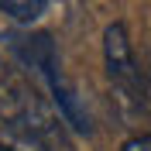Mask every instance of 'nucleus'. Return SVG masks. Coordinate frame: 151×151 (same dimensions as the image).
Here are the masks:
<instances>
[{"label":"nucleus","mask_w":151,"mask_h":151,"mask_svg":"<svg viewBox=\"0 0 151 151\" xmlns=\"http://www.w3.org/2000/svg\"><path fill=\"white\" fill-rule=\"evenodd\" d=\"M48 4L52 0H0V10L17 24H31L48 10Z\"/></svg>","instance_id":"7ed1b4c3"},{"label":"nucleus","mask_w":151,"mask_h":151,"mask_svg":"<svg viewBox=\"0 0 151 151\" xmlns=\"http://www.w3.org/2000/svg\"><path fill=\"white\" fill-rule=\"evenodd\" d=\"M0 124L14 127L17 134L38 141L48 151H69L65 131L58 124L55 110L38 96V89L17 76L14 69H4L0 72Z\"/></svg>","instance_id":"f257e3e1"},{"label":"nucleus","mask_w":151,"mask_h":151,"mask_svg":"<svg viewBox=\"0 0 151 151\" xmlns=\"http://www.w3.org/2000/svg\"><path fill=\"white\" fill-rule=\"evenodd\" d=\"M103 65H106V79H110L117 100L131 110H144V79H141L137 62H134L127 28L120 21L106 24L103 31Z\"/></svg>","instance_id":"f03ea898"},{"label":"nucleus","mask_w":151,"mask_h":151,"mask_svg":"<svg viewBox=\"0 0 151 151\" xmlns=\"http://www.w3.org/2000/svg\"><path fill=\"white\" fill-rule=\"evenodd\" d=\"M0 151H48V148H41L38 141L17 134L14 127H7V124H0Z\"/></svg>","instance_id":"20e7f679"},{"label":"nucleus","mask_w":151,"mask_h":151,"mask_svg":"<svg viewBox=\"0 0 151 151\" xmlns=\"http://www.w3.org/2000/svg\"><path fill=\"white\" fill-rule=\"evenodd\" d=\"M120 151H151V134H134L120 144Z\"/></svg>","instance_id":"39448f33"},{"label":"nucleus","mask_w":151,"mask_h":151,"mask_svg":"<svg viewBox=\"0 0 151 151\" xmlns=\"http://www.w3.org/2000/svg\"><path fill=\"white\" fill-rule=\"evenodd\" d=\"M4 69H7V65H4V62H0V72H4Z\"/></svg>","instance_id":"423d86ee"}]
</instances>
